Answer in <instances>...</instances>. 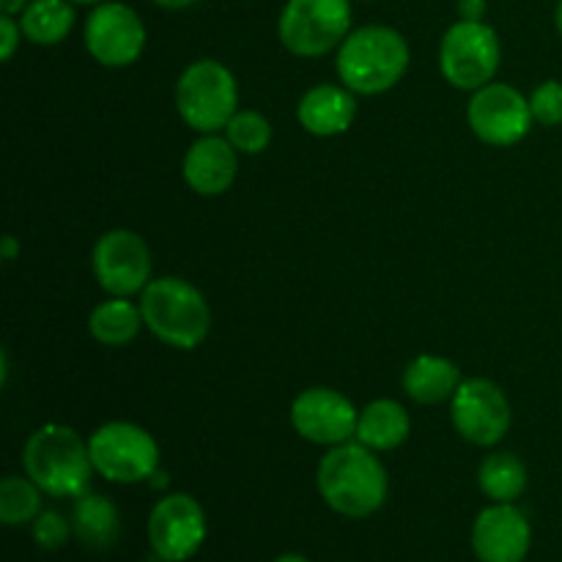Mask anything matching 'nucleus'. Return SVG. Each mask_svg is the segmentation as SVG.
<instances>
[{
  "label": "nucleus",
  "mask_w": 562,
  "mask_h": 562,
  "mask_svg": "<svg viewBox=\"0 0 562 562\" xmlns=\"http://www.w3.org/2000/svg\"><path fill=\"white\" fill-rule=\"evenodd\" d=\"M412 420L409 412L398 404V401L379 398L371 401L366 409L357 417V434L355 439L373 453H384V450H395L409 439Z\"/></svg>",
  "instance_id": "18"
},
{
  "label": "nucleus",
  "mask_w": 562,
  "mask_h": 562,
  "mask_svg": "<svg viewBox=\"0 0 562 562\" xmlns=\"http://www.w3.org/2000/svg\"><path fill=\"white\" fill-rule=\"evenodd\" d=\"M554 22H558V31H560V36H562V0L558 3V11H554Z\"/></svg>",
  "instance_id": "34"
},
{
  "label": "nucleus",
  "mask_w": 562,
  "mask_h": 562,
  "mask_svg": "<svg viewBox=\"0 0 562 562\" xmlns=\"http://www.w3.org/2000/svg\"><path fill=\"white\" fill-rule=\"evenodd\" d=\"M274 562H311L307 558H302V554H280Z\"/></svg>",
  "instance_id": "33"
},
{
  "label": "nucleus",
  "mask_w": 562,
  "mask_h": 562,
  "mask_svg": "<svg viewBox=\"0 0 562 562\" xmlns=\"http://www.w3.org/2000/svg\"><path fill=\"white\" fill-rule=\"evenodd\" d=\"M340 82L360 97H376L401 82L409 69V44L395 27L366 25L351 31L335 60Z\"/></svg>",
  "instance_id": "2"
},
{
  "label": "nucleus",
  "mask_w": 562,
  "mask_h": 562,
  "mask_svg": "<svg viewBox=\"0 0 562 562\" xmlns=\"http://www.w3.org/2000/svg\"><path fill=\"white\" fill-rule=\"evenodd\" d=\"M532 530L514 503H494L472 525V552L481 562H525Z\"/></svg>",
  "instance_id": "15"
},
{
  "label": "nucleus",
  "mask_w": 562,
  "mask_h": 562,
  "mask_svg": "<svg viewBox=\"0 0 562 562\" xmlns=\"http://www.w3.org/2000/svg\"><path fill=\"white\" fill-rule=\"evenodd\" d=\"M206 541V514L190 494H168L148 516V543L162 562H184Z\"/></svg>",
  "instance_id": "13"
},
{
  "label": "nucleus",
  "mask_w": 562,
  "mask_h": 562,
  "mask_svg": "<svg viewBox=\"0 0 562 562\" xmlns=\"http://www.w3.org/2000/svg\"><path fill=\"white\" fill-rule=\"evenodd\" d=\"M316 486L324 503L340 516L366 519L373 516L387 499V470L360 442H344L327 450L318 461Z\"/></svg>",
  "instance_id": "1"
},
{
  "label": "nucleus",
  "mask_w": 562,
  "mask_h": 562,
  "mask_svg": "<svg viewBox=\"0 0 562 562\" xmlns=\"http://www.w3.org/2000/svg\"><path fill=\"white\" fill-rule=\"evenodd\" d=\"M143 324L165 346L190 351L206 340L212 311L206 296L184 278H157L140 294Z\"/></svg>",
  "instance_id": "4"
},
{
  "label": "nucleus",
  "mask_w": 562,
  "mask_h": 562,
  "mask_svg": "<svg viewBox=\"0 0 562 562\" xmlns=\"http://www.w3.org/2000/svg\"><path fill=\"white\" fill-rule=\"evenodd\" d=\"M86 49L97 64L124 69L146 49V25L126 3L102 0L86 20Z\"/></svg>",
  "instance_id": "12"
},
{
  "label": "nucleus",
  "mask_w": 562,
  "mask_h": 562,
  "mask_svg": "<svg viewBox=\"0 0 562 562\" xmlns=\"http://www.w3.org/2000/svg\"><path fill=\"white\" fill-rule=\"evenodd\" d=\"M16 250H20V245H16L14 236H3V258L5 261H11V258H16Z\"/></svg>",
  "instance_id": "31"
},
{
  "label": "nucleus",
  "mask_w": 562,
  "mask_h": 562,
  "mask_svg": "<svg viewBox=\"0 0 562 562\" xmlns=\"http://www.w3.org/2000/svg\"><path fill=\"white\" fill-rule=\"evenodd\" d=\"M467 121L477 140L508 148L525 140L536 119H532L530 99L519 88L508 86V82H488V86L472 91L470 104H467Z\"/></svg>",
  "instance_id": "9"
},
{
  "label": "nucleus",
  "mask_w": 562,
  "mask_h": 562,
  "mask_svg": "<svg viewBox=\"0 0 562 562\" xmlns=\"http://www.w3.org/2000/svg\"><path fill=\"white\" fill-rule=\"evenodd\" d=\"M357 417L349 398L338 390L329 387H311L300 393L291 404V426L302 439L324 448L351 442L357 434Z\"/></svg>",
  "instance_id": "14"
},
{
  "label": "nucleus",
  "mask_w": 562,
  "mask_h": 562,
  "mask_svg": "<svg viewBox=\"0 0 562 562\" xmlns=\"http://www.w3.org/2000/svg\"><path fill=\"white\" fill-rule=\"evenodd\" d=\"M75 5L71 0H31L20 16L22 36L38 47L60 44L75 27Z\"/></svg>",
  "instance_id": "22"
},
{
  "label": "nucleus",
  "mask_w": 562,
  "mask_h": 562,
  "mask_svg": "<svg viewBox=\"0 0 562 562\" xmlns=\"http://www.w3.org/2000/svg\"><path fill=\"white\" fill-rule=\"evenodd\" d=\"M530 110L532 119L543 126H560L562 124V82L547 80L530 93Z\"/></svg>",
  "instance_id": "26"
},
{
  "label": "nucleus",
  "mask_w": 562,
  "mask_h": 562,
  "mask_svg": "<svg viewBox=\"0 0 562 562\" xmlns=\"http://www.w3.org/2000/svg\"><path fill=\"white\" fill-rule=\"evenodd\" d=\"M239 88L234 71L214 58L195 60L176 82V110L190 130L214 135L236 115Z\"/></svg>",
  "instance_id": "5"
},
{
  "label": "nucleus",
  "mask_w": 562,
  "mask_h": 562,
  "mask_svg": "<svg viewBox=\"0 0 562 562\" xmlns=\"http://www.w3.org/2000/svg\"><path fill=\"white\" fill-rule=\"evenodd\" d=\"M71 530L88 549H108L119 541L121 516L119 508L102 494H82L75 503Z\"/></svg>",
  "instance_id": "20"
},
{
  "label": "nucleus",
  "mask_w": 562,
  "mask_h": 562,
  "mask_svg": "<svg viewBox=\"0 0 562 562\" xmlns=\"http://www.w3.org/2000/svg\"><path fill=\"white\" fill-rule=\"evenodd\" d=\"M93 472L110 483L148 481L159 470V445L146 428L126 420H113L99 426L88 439Z\"/></svg>",
  "instance_id": "7"
},
{
  "label": "nucleus",
  "mask_w": 562,
  "mask_h": 562,
  "mask_svg": "<svg viewBox=\"0 0 562 562\" xmlns=\"http://www.w3.org/2000/svg\"><path fill=\"white\" fill-rule=\"evenodd\" d=\"M20 38H22L20 22H14V16L9 14L0 16V58L3 60L14 58L16 47H20Z\"/></svg>",
  "instance_id": "28"
},
{
  "label": "nucleus",
  "mask_w": 562,
  "mask_h": 562,
  "mask_svg": "<svg viewBox=\"0 0 562 562\" xmlns=\"http://www.w3.org/2000/svg\"><path fill=\"white\" fill-rule=\"evenodd\" d=\"M27 3H31V0H0V9H3V14L14 16V14H22Z\"/></svg>",
  "instance_id": "30"
},
{
  "label": "nucleus",
  "mask_w": 562,
  "mask_h": 562,
  "mask_svg": "<svg viewBox=\"0 0 562 562\" xmlns=\"http://www.w3.org/2000/svg\"><path fill=\"white\" fill-rule=\"evenodd\" d=\"M91 267L102 291L110 296L143 294L151 283V250L135 231L113 228L99 236Z\"/></svg>",
  "instance_id": "11"
},
{
  "label": "nucleus",
  "mask_w": 562,
  "mask_h": 562,
  "mask_svg": "<svg viewBox=\"0 0 562 562\" xmlns=\"http://www.w3.org/2000/svg\"><path fill=\"white\" fill-rule=\"evenodd\" d=\"M477 486L494 503H514L527 488V467L514 453H492L477 470Z\"/></svg>",
  "instance_id": "23"
},
{
  "label": "nucleus",
  "mask_w": 562,
  "mask_h": 562,
  "mask_svg": "<svg viewBox=\"0 0 562 562\" xmlns=\"http://www.w3.org/2000/svg\"><path fill=\"white\" fill-rule=\"evenodd\" d=\"M42 514V488L31 477L9 475L0 483V521L9 527L36 521Z\"/></svg>",
  "instance_id": "24"
},
{
  "label": "nucleus",
  "mask_w": 562,
  "mask_h": 562,
  "mask_svg": "<svg viewBox=\"0 0 562 562\" xmlns=\"http://www.w3.org/2000/svg\"><path fill=\"white\" fill-rule=\"evenodd\" d=\"M71 3H102V0H71Z\"/></svg>",
  "instance_id": "35"
},
{
  "label": "nucleus",
  "mask_w": 562,
  "mask_h": 562,
  "mask_svg": "<svg viewBox=\"0 0 562 562\" xmlns=\"http://www.w3.org/2000/svg\"><path fill=\"white\" fill-rule=\"evenodd\" d=\"M143 327L146 324H143L140 305L130 302V296H110L99 302L88 316V333L93 335V340L102 346H115V349L135 340Z\"/></svg>",
  "instance_id": "21"
},
{
  "label": "nucleus",
  "mask_w": 562,
  "mask_h": 562,
  "mask_svg": "<svg viewBox=\"0 0 562 562\" xmlns=\"http://www.w3.org/2000/svg\"><path fill=\"white\" fill-rule=\"evenodd\" d=\"M225 137L239 154H261L272 143V124L258 110H236L225 126Z\"/></svg>",
  "instance_id": "25"
},
{
  "label": "nucleus",
  "mask_w": 562,
  "mask_h": 562,
  "mask_svg": "<svg viewBox=\"0 0 562 562\" xmlns=\"http://www.w3.org/2000/svg\"><path fill=\"white\" fill-rule=\"evenodd\" d=\"M25 475L49 497H82L91 483V450L69 426L47 423L36 428L22 450Z\"/></svg>",
  "instance_id": "3"
},
{
  "label": "nucleus",
  "mask_w": 562,
  "mask_h": 562,
  "mask_svg": "<svg viewBox=\"0 0 562 562\" xmlns=\"http://www.w3.org/2000/svg\"><path fill=\"white\" fill-rule=\"evenodd\" d=\"M503 47L492 25L483 20H459L448 27L439 44V69L459 91L488 86L499 69Z\"/></svg>",
  "instance_id": "6"
},
{
  "label": "nucleus",
  "mask_w": 562,
  "mask_h": 562,
  "mask_svg": "<svg viewBox=\"0 0 562 562\" xmlns=\"http://www.w3.org/2000/svg\"><path fill=\"white\" fill-rule=\"evenodd\" d=\"M461 384V371L453 360L439 355H420L406 366L404 390L415 404H442L453 398Z\"/></svg>",
  "instance_id": "19"
},
{
  "label": "nucleus",
  "mask_w": 562,
  "mask_h": 562,
  "mask_svg": "<svg viewBox=\"0 0 562 562\" xmlns=\"http://www.w3.org/2000/svg\"><path fill=\"white\" fill-rule=\"evenodd\" d=\"M157 5H162V9H170V11H179V9H187V5L198 3V0H154Z\"/></svg>",
  "instance_id": "32"
},
{
  "label": "nucleus",
  "mask_w": 562,
  "mask_h": 562,
  "mask_svg": "<svg viewBox=\"0 0 562 562\" xmlns=\"http://www.w3.org/2000/svg\"><path fill=\"white\" fill-rule=\"evenodd\" d=\"M450 420L461 439L477 448H494L510 428V404L488 379H461L450 398Z\"/></svg>",
  "instance_id": "10"
},
{
  "label": "nucleus",
  "mask_w": 562,
  "mask_h": 562,
  "mask_svg": "<svg viewBox=\"0 0 562 562\" xmlns=\"http://www.w3.org/2000/svg\"><path fill=\"white\" fill-rule=\"evenodd\" d=\"M349 33V0H289L278 22L280 44L300 58L327 55L340 47Z\"/></svg>",
  "instance_id": "8"
},
{
  "label": "nucleus",
  "mask_w": 562,
  "mask_h": 562,
  "mask_svg": "<svg viewBox=\"0 0 562 562\" xmlns=\"http://www.w3.org/2000/svg\"><path fill=\"white\" fill-rule=\"evenodd\" d=\"M355 91H349L346 86H329V82L307 88L302 93L300 104H296V119H300L302 130L316 137L344 135L351 121H355Z\"/></svg>",
  "instance_id": "17"
},
{
  "label": "nucleus",
  "mask_w": 562,
  "mask_h": 562,
  "mask_svg": "<svg viewBox=\"0 0 562 562\" xmlns=\"http://www.w3.org/2000/svg\"><path fill=\"white\" fill-rule=\"evenodd\" d=\"M239 170V151L228 143V137L203 135L187 148L181 173H184L187 187L203 198L223 195L231 190Z\"/></svg>",
  "instance_id": "16"
},
{
  "label": "nucleus",
  "mask_w": 562,
  "mask_h": 562,
  "mask_svg": "<svg viewBox=\"0 0 562 562\" xmlns=\"http://www.w3.org/2000/svg\"><path fill=\"white\" fill-rule=\"evenodd\" d=\"M461 20H481L486 14V0H459Z\"/></svg>",
  "instance_id": "29"
},
{
  "label": "nucleus",
  "mask_w": 562,
  "mask_h": 562,
  "mask_svg": "<svg viewBox=\"0 0 562 562\" xmlns=\"http://www.w3.org/2000/svg\"><path fill=\"white\" fill-rule=\"evenodd\" d=\"M71 525L58 510H42L33 521V541L42 549H60L69 541Z\"/></svg>",
  "instance_id": "27"
}]
</instances>
